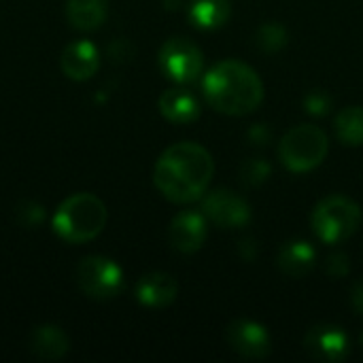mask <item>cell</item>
Segmentation results:
<instances>
[{
    "label": "cell",
    "instance_id": "ba28073f",
    "mask_svg": "<svg viewBox=\"0 0 363 363\" xmlns=\"http://www.w3.org/2000/svg\"><path fill=\"white\" fill-rule=\"evenodd\" d=\"M202 213L217 228L238 230L251 221V206L245 198L230 189H215L202 200Z\"/></svg>",
    "mask_w": 363,
    "mask_h": 363
},
{
    "label": "cell",
    "instance_id": "5b68a950",
    "mask_svg": "<svg viewBox=\"0 0 363 363\" xmlns=\"http://www.w3.org/2000/svg\"><path fill=\"white\" fill-rule=\"evenodd\" d=\"M359 223L362 208L347 196H330L321 200L313 211V230L328 245H338L351 238Z\"/></svg>",
    "mask_w": 363,
    "mask_h": 363
},
{
    "label": "cell",
    "instance_id": "cb8c5ba5",
    "mask_svg": "<svg viewBox=\"0 0 363 363\" xmlns=\"http://www.w3.org/2000/svg\"><path fill=\"white\" fill-rule=\"evenodd\" d=\"M249 138H251L253 145H266V143L270 140V130H268V125H266V123H255V125L251 128V132H249Z\"/></svg>",
    "mask_w": 363,
    "mask_h": 363
},
{
    "label": "cell",
    "instance_id": "8992f818",
    "mask_svg": "<svg viewBox=\"0 0 363 363\" xmlns=\"http://www.w3.org/2000/svg\"><path fill=\"white\" fill-rule=\"evenodd\" d=\"M77 279L83 294L94 300H111L123 287L121 268L113 259L100 255L85 257L77 268Z\"/></svg>",
    "mask_w": 363,
    "mask_h": 363
},
{
    "label": "cell",
    "instance_id": "e0dca14e",
    "mask_svg": "<svg viewBox=\"0 0 363 363\" xmlns=\"http://www.w3.org/2000/svg\"><path fill=\"white\" fill-rule=\"evenodd\" d=\"M108 11L106 0H66V17L79 30H96L104 23Z\"/></svg>",
    "mask_w": 363,
    "mask_h": 363
},
{
    "label": "cell",
    "instance_id": "ac0fdd59",
    "mask_svg": "<svg viewBox=\"0 0 363 363\" xmlns=\"http://www.w3.org/2000/svg\"><path fill=\"white\" fill-rule=\"evenodd\" d=\"M230 0H191L189 19L202 30H217L230 19Z\"/></svg>",
    "mask_w": 363,
    "mask_h": 363
},
{
    "label": "cell",
    "instance_id": "7a4b0ae2",
    "mask_svg": "<svg viewBox=\"0 0 363 363\" xmlns=\"http://www.w3.org/2000/svg\"><path fill=\"white\" fill-rule=\"evenodd\" d=\"M202 87L208 104L225 115L253 113L264 100V83L257 72L236 60L215 64L204 74Z\"/></svg>",
    "mask_w": 363,
    "mask_h": 363
},
{
    "label": "cell",
    "instance_id": "7402d4cb",
    "mask_svg": "<svg viewBox=\"0 0 363 363\" xmlns=\"http://www.w3.org/2000/svg\"><path fill=\"white\" fill-rule=\"evenodd\" d=\"M332 106H334V100H332V96H330L328 91H323V89H313V91H308L306 98H304V108H306V113L317 115V117L328 115V113L332 111Z\"/></svg>",
    "mask_w": 363,
    "mask_h": 363
},
{
    "label": "cell",
    "instance_id": "4fadbf2b",
    "mask_svg": "<svg viewBox=\"0 0 363 363\" xmlns=\"http://www.w3.org/2000/svg\"><path fill=\"white\" fill-rule=\"evenodd\" d=\"M179 285L166 272H151L145 274L136 285V298L140 304L149 308H164L177 300Z\"/></svg>",
    "mask_w": 363,
    "mask_h": 363
},
{
    "label": "cell",
    "instance_id": "30bf717a",
    "mask_svg": "<svg viewBox=\"0 0 363 363\" xmlns=\"http://www.w3.org/2000/svg\"><path fill=\"white\" fill-rule=\"evenodd\" d=\"M304 349L317 362H342L349 355V338L336 325H317L308 330Z\"/></svg>",
    "mask_w": 363,
    "mask_h": 363
},
{
    "label": "cell",
    "instance_id": "44dd1931",
    "mask_svg": "<svg viewBox=\"0 0 363 363\" xmlns=\"http://www.w3.org/2000/svg\"><path fill=\"white\" fill-rule=\"evenodd\" d=\"M270 172H272V170H270V164H268L266 160H259V157H253V160L245 162L242 168H240L242 181H245L247 185H253V187L266 183L268 177H270Z\"/></svg>",
    "mask_w": 363,
    "mask_h": 363
},
{
    "label": "cell",
    "instance_id": "52a82bcc",
    "mask_svg": "<svg viewBox=\"0 0 363 363\" xmlns=\"http://www.w3.org/2000/svg\"><path fill=\"white\" fill-rule=\"evenodd\" d=\"M160 68L177 83H191L202 74L204 55L189 38H170L160 49Z\"/></svg>",
    "mask_w": 363,
    "mask_h": 363
},
{
    "label": "cell",
    "instance_id": "9c48e42d",
    "mask_svg": "<svg viewBox=\"0 0 363 363\" xmlns=\"http://www.w3.org/2000/svg\"><path fill=\"white\" fill-rule=\"evenodd\" d=\"M225 340L234 353L245 359H266L272 351L270 334L264 325L251 319H238L228 325Z\"/></svg>",
    "mask_w": 363,
    "mask_h": 363
},
{
    "label": "cell",
    "instance_id": "7c38bea8",
    "mask_svg": "<svg viewBox=\"0 0 363 363\" xmlns=\"http://www.w3.org/2000/svg\"><path fill=\"white\" fill-rule=\"evenodd\" d=\"M100 66V55L94 43L89 40H74L62 51V70L72 81L89 79Z\"/></svg>",
    "mask_w": 363,
    "mask_h": 363
},
{
    "label": "cell",
    "instance_id": "8fae6325",
    "mask_svg": "<svg viewBox=\"0 0 363 363\" xmlns=\"http://www.w3.org/2000/svg\"><path fill=\"white\" fill-rule=\"evenodd\" d=\"M170 245L181 253H196L206 240V219L204 213L185 211L179 213L168 230Z\"/></svg>",
    "mask_w": 363,
    "mask_h": 363
},
{
    "label": "cell",
    "instance_id": "d6986e66",
    "mask_svg": "<svg viewBox=\"0 0 363 363\" xmlns=\"http://www.w3.org/2000/svg\"><path fill=\"white\" fill-rule=\"evenodd\" d=\"M334 130L340 143L349 147L363 145V106L342 108L334 119Z\"/></svg>",
    "mask_w": 363,
    "mask_h": 363
},
{
    "label": "cell",
    "instance_id": "ffe728a7",
    "mask_svg": "<svg viewBox=\"0 0 363 363\" xmlns=\"http://www.w3.org/2000/svg\"><path fill=\"white\" fill-rule=\"evenodd\" d=\"M257 45L268 53L281 51L287 45V30L277 21H266L257 28Z\"/></svg>",
    "mask_w": 363,
    "mask_h": 363
},
{
    "label": "cell",
    "instance_id": "277c9868",
    "mask_svg": "<svg viewBox=\"0 0 363 363\" xmlns=\"http://www.w3.org/2000/svg\"><path fill=\"white\" fill-rule=\"evenodd\" d=\"M330 143L321 128L313 123H302L291 128L279 145L281 162L291 172H308L317 168L328 155Z\"/></svg>",
    "mask_w": 363,
    "mask_h": 363
},
{
    "label": "cell",
    "instance_id": "484cf974",
    "mask_svg": "<svg viewBox=\"0 0 363 363\" xmlns=\"http://www.w3.org/2000/svg\"><path fill=\"white\" fill-rule=\"evenodd\" d=\"M362 345H363V336H362Z\"/></svg>",
    "mask_w": 363,
    "mask_h": 363
},
{
    "label": "cell",
    "instance_id": "603a6c76",
    "mask_svg": "<svg viewBox=\"0 0 363 363\" xmlns=\"http://www.w3.org/2000/svg\"><path fill=\"white\" fill-rule=\"evenodd\" d=\"M325 272L330 277H334V279L347 277L349 274V255L347 253H340V251L332 253L328 257V262H325Z\"/></svg>",
    "mask_w": 363,
    "mask_h": 363
},
{
    "label": "cell",
    "instance_id": "d4e9b609",
    "mask_svg": "<svg viewBox=\"0 0 363 363\" xmlns=\"http://www.w3.org/2000/svg\"><path fill=\"white\" fill-rule=\"evenodd\" d=\"M351 302H353V308L357 311V315H363V281L353 285V289H351Z\"/></svg>",
    "mask_w": 363,
    "mask_h": 363
},
{
    "label": "cell",
    "instance_id": "9a60e30c",
    "mask_svg": "<svg viewBox=\"0 0 363 363\" xmlns=\"http://www.w3.org/2000/svg\"><path fill=\"white\" fill-rule=\"evenodd\" d=\"M160 111L172 123H191L200 117V102L187 89H168L160 98Z\"/></svg>",
    "mask_w": 363,
    "mask_h": 363
},
{
    "label": "cell",
    "instance_id": "6da1fadb",
    "mask_svg": "<svg viewBox=\"0 0 363 363\" xmlns=\"http://www.w3.org/2000/svg\"><path fill=\"white\" fill-rule=\"evenodd\" d=\"M213 172V157L202 145L177 143L160 155L153 170V181L166 200L187 204L206 191Z\"/></svg>",
    "mask_w": 363,
    "mask_h": 363
},
{
    "label": "cell",
    "instance_id": "2e32d148",
    "mask_svg": "<svg viewBox=\"0 0 363 363\" xmlns=\"http://www.w3.org/2000/svg\"><path fill=\"white\" fill-rule=\"evenodd\" d=\"M30 351L38 359L55 362L68 353V338L57 325H40L30 336Z\"/></svg>",
    "mask_w": 363,
    "mask_h": 363
},
{
    "label": "cell",
    "instance_id": "5bb4252c",
    "mask_svg": "<svg viewBox=\"0 0 363 363\" xmlns=\"http://www.w3.org/2000/svg\"><path fill=\"white\" fill-rule=\"evenodd\" d=\"M315 257H317V253L306 240H291L281 247L277 264L283 274H287L291 279H302L313 270Z\"/></svg>",
    "mask_w": 363,
    "mask_h": 363
},
{
    "label": "cell",
    "instance_id": "3957f363",
    "mask_svg": "<svg viewBox=\"0 0 363 363\" xmlns=\"http://www.w3.org/2000/svg\"><path fill=\"white\" fill-rule=\"evenodd\" d=\"M51 223L66 242H87L104 230L106 206L94 194H74L57 206Z\"/></svg>",
    "mask_w": 363,
    "mask_h": 363
}]
</instances>
